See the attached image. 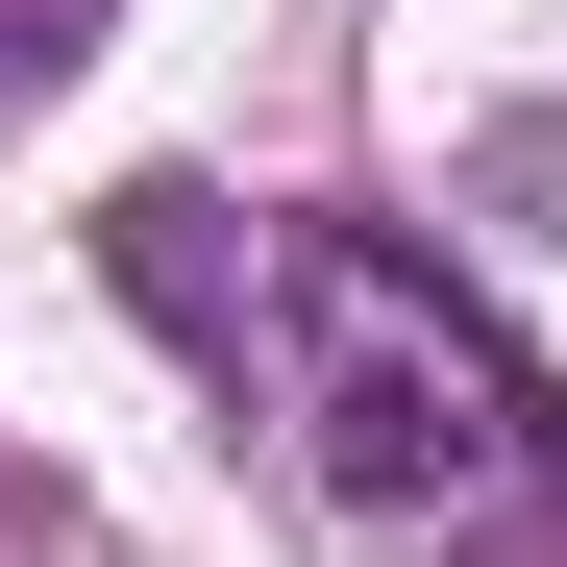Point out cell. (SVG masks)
Segmentation results:
<instances>
[{"label": "cell", "mask_w": 567, "mask_h": 567, "mask_svg": "<svg viewBox=\"0 0 567 567\" xmlns=\"http://www.w3.org/2000/svg\"><path fill=\"white\" fill-rule=\"evenodd\" d=\"M100 25H124V0H0V100H50V74L100 50Z\"/></svg>", "instance_id": "obj_2"}, {"label": "cell", "mask_w": 567, "mask_h": 567, "mask_svg": "<svg viewBox=\"0 0 567 567\" xmlns=\"http://www.w3.org/2000/svg\"><path fill=\"white\" fill-rule=\"evenodd\" d=\"M100 247H124V297L198 346V370L321 468L370 543H468V518H518V494H543L518 370L444 321V271H420V247H370V223H223L198 173H148Z\"/></svg>", "instance_id": "obj_1"}]
</instances>
